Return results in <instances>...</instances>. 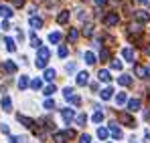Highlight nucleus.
<instances>
[{"instance_id": "nucleus-1", "label": "nucleus", "mask_w": 150, "mask_h": 143, "mask_svg": "<svg viewBox=\"0 0 150 143\" xmlns=\"http://www.w3.org/2000/svg\"><path fill=\"white\" fill-rule=\"evenodd\" d=\"M49 48L47 47H41L39 48V54H37V61H35V65H37V69H45L47 67V63H49Z\"/></svg>"}, {"instance_id": "nucleus-2", "label": "nucleus", "mask_w": 150, "mask_h": 143, "mask_svg": "<svg viewBox=\"0 0 150 143\" xmlns=\"http://www.w3.org/2000/svg\"><path fill=\"white\" fill-rule=\"evenodd\" d=\"M73 137H75V131H73V129H67V131H57V133L53 135L55 143H67V139H73Z\"/></svg>"}, {"instance_id": "nucleus-3", "label": "nucleus", "mask_w": 150, "mask_h": 143, "mask_svg": "<svg viewBox=\"0 0 150 143\" xmlns=\"http://www.w3.org/2000/svg\"><path fill=\"white\" fill-rule=\"evenodd\" d=\"M118 22H120L118 12H108V14L103 16V24H105V26H116Z\"/></svg>"}, {"instance_id": "nucleus-4", "label": "nucleus", "mask_w": 150, "mask_h": 143, "mask_svg": "<svg viewBox=\"0 0 150 143\" xmlns=\"http://www.w3.org/2000/svg\"><path fill=\"white\" fill-rule=\"evenodd\" d=\"M134 18H136L138 24H144V22L150 20V12H146V10H136V12H134Z\"/></svg>"}, {"instance_id": "nucleus-5", "label": "nucleus", "mask_w": 150, "mask_h": 143, "mask_svg": "<svg viewBox=\"0 0 150 143\" xmlns=\"http://www.w3.org/2000/svg\"><path fill=\"white\" fill-rule=\"evenodd\" d=\"M75 83H77L79 87H85V85L89 83V73H87V71H81L79 75H77V79H75Z\"/></svg>"}, {"instance_id": "nucleus-6", "label": "nucleus", "mask_w": 150, "mask_h": 143, "mask_svg": "<svg viewBox=\"0 0 150 143\" xmlns=\"http://www.w3.org/2000/svg\"><path fill=\"white\" fill-rule=\"evenodd\" d=\"M120 121L124 123L126 127H136V121H134V117L130 113H120Z\"/></svg>"}, {"instance_id": "nucleus-7", "label": "nucleus", "mask_w": 150, "mask_h": 143, "mask_svg": "<svg viewBox=\"0 0 150 143\" xmlns=\"http://www.w3.org/2000/svg\"><path fill=\"white\" fill-rule=\"evenodd\" d=\"M61 115H63L65 123H71V121L75 119V111L71 109V107H65V109H61Z\"/></svg>"}, {"instance_id": "nucleus-8", "label": "nucleus", "mask_w": 150, "mask_h": 143, "mask_svg": "<svg viewBox=\"0 0 150 143\" xmlns=\"http://www.w3.org/2000/svg\"><path fill=\"white\" fill-rule=\"evenodd\" d=\"M134 75H136L138 79H146V77H148V69L142 67V65H134Z\"/></svg>"}, {"instance_id": "nucleus-9", "label": "nucleus", "mask_w": 150, "mask_h": 143, "mask_svg": "<svg viewBox=\"0 0 150 143\" xmlns=\"http://www.w3.org/2000/svg\"><path fill=\"white\" fill-rule=\"evenodd\" d=\"M28 24H30V28L33 30H39V28H43V18H39V16H30L28 18Z\"/></svg>"}, {"instance_id": "nucleus-10", "label": "nucleus", "mask_w": 150, "mask_h": 143, "mask_svg": "<svg viewBox=\"0 0 150 143\" xmlns=\"http://www.w3.org/2000/svg\"><path fill=\"white\" fill-rule=\"evenodd\" d=\"M140 105H142L140 99H130L128 101V111L130 113H136V111H140Z\"/></svg>"}, {"instance_id": "nucleus-11", "label": "nucleus", "mask_w": 150, "mask_h": 143, "mask_svg": "<svg viewBox=\"0 0 150 143\" xmlns=\"http://www.w3.org/2000/svg\"><path fill=\"white\" fill-rule=\"evenodd\" d=\"M110 133H112V137L114 139H122V129L116 125V123H110V129H108Z\"/></svg>"}, {"instance_id": "nucleus-12", "label": "nucleus", "mask_w": 150, "mask_h": 143, "mask_svg": "<svg viewBox=\"0 0 150 143\" xmlns=\"http://www.w3.org/2000/svg\"><path fill=\"white\" fill-rule=\"evenodd\" d=\"M122 57H124L126 61H130V63H134V59H136V54H134V48H130V47L122 48Z\"/></svg>"}, {"instance_id": "nucleus-13", "label": "nucleus", "mask_w": 150, "mask_h": 143, "mask_svg": "<svg viewBox=\"0 0 150 143\" xmlns=\"http://www.w3.org/2000/svg\"><path fill=\"white\" fill-rule=\"evenodd\" d=\"M16 119L21 121L25 127H28V129H35V121L30 119V117H25V115H16Z\"/></svg>"}, {"instance_id": "nucleus-14", "label": "nucleus", "mask_w": 150, "mask_h": 143, "mask_svg": "<svg viewBox=\"0 0 150 143\" xmlns=\"http://www.w3.org/2000/svg\"><path fill=\"white\" fill-rule=\"evenodd\" d=\"M118 85L130 87V85H132V77H130V75H120V77H118Z\"/></svg>"}, {"instance_id": "nucleus-15", "label": "nucleus", "mask_w": 150, "mask_h": 143, "mask_svg": "<svg viewBox=\"0 0 150 143\" xmlns=\"http://www.w3.org/2000/svg\"><path fill=\"white\" fill-rule=\"evenodd\" d=\"M112 95H114V89H112V87H105V89H101V93H100L101 101H110V99H112Z\"/></svg>"}, {"instance_id": "nucleus-16", "label": "nucleus", "mask_w": 150, "mask_h": 143, "mask_svg": "<svg viewBox=\"0 0 150 143\" xmlns=\"http://www.w3.org/2000/svg\"><path fill=\"white\" fill-rule=\"evenodd\" d=\"M98 79H100L101 83H110V81H112V75H110V71H105V69H101V71L98 73Z\"/></svg>"}, {"instance_id": "nucleus-17", "label": "nucleus", "mask_w": 150, "mask_h": 143, "mask_svg": "<svg viewBox=\"0 0 150 143\" xmlns=\"http://www.w3.org/2000/svg\"><path fill=\"white\" fill-rule=\"evenodd\" d=\"M57 22H59V24L69 22V10H61V12L57 14Z\"/></svg>"}, {"instance_id": "nucleus-18", "label": "nucleus", "mask_w": 150, "mask_h": 143, "mask_svg": "<svg viewBox=\"0 0 150 143\" xmlns=\"http://www.w3.org/2000/svg\"><path fill=\"white\" fill-rule=\"evenodd\" d=\"M2 69H4L6 73H10V75H12V73H16V65H14L12 61H4V63H2Z\"/></svg>"}, {"instance_id": "nucleus-19", "label": "nucleus", "mask_w": 150, "mask_h": 143, "mask_svg": "<svg viewBox=\"0 0 150 143\" xmlns=\"http://www.w3.org/2000/svg\"><path fill=\"white\" fill-rule=\"evenodd\" d=\"M8 143H28V137H25V135H10Z\"/></svg>"}, {"instance_id": "nucleus-20", "label": "nucleus", "mask_w": 150, "mask_h": 143, "mask_svg": "<svg viewBox=\"0 0 150 143\" xmlns=\"http://www.w3.org/2000/svg\"><path fill=\"white\" fill-rule=\"evenodd\" d=\"M0 105H2V109H4L6 113L12 111V101H10V97H2V103H0Z\"/></svg>"}, {"instance_id": "nucleus-21", "label": "nucleus", "mask_w": 150, "mask_h": 143, "mask_svg": "<svg viewBox=\"0 0 150 143\" xmlns=\"http://www.w3.org/2000/svg\"><path fill=\"white\" fill-rule=\"evenodd\" d=\"M77 38H79V30H77V28H69L67 40H69V43H77Z\"/></svg>"}, {"instance_id": "nucleus-22", "label": "nucleus", "mask_w": 150, "mask_h": 143, "mask_svg": "<svg viewBox=\"0 0 150 143\" xmlns=\"http://www.w3.org/2000/svg\"><path fill=\"white\" fill-rule=\"evenodd\" d=\"M83 59H85V63H87V65H96V63H98V59H96V54H93L91 50H87V52L83 54Z\"/></svg>"}, {"instance_id": "nucleus-23", "label": "nucleus", "mask_w": 150, "mask_h": 143, "mask_svg": "<svg viewBox=\"0 0 150 143\" xmlns=\"http://www.w3.org/2000/svg\"><path fill=\"white\" fill-rule=\"evenodd\" d=\"M0 14H2L4 18H10V16H12V8H10V6H4V4H0Z\"/></svg>"}, {"instance_id": "nucleus-24", "label": "nucleus", "mask_w": 150, "mask_h": 143, "mask_svg": "<svg viewBox=\"0 0 150 143\" xmlns=\"http://www.w3.org/2000/svg\"><path fill=\"white\" fill-rule=\"evenodd\" d=\"M4 43H6V48H8L10 52H14V50H16V43H14L10 36H6V38H4Z\"/></svg>"}, {"instance_id": "nucleus-25", "label": "nucleus", "mask_w": 150, "mask_h": 143, "mask_svg": "<svg viewBox=\"0 0 150 143\" xmlns=\"http://www.w3.org/2000/svg\"><path fill=\"white\" fill-rule=\"evenodd\" d=\"M26 87H28V77H26V75H23V77L18 79V89H21V91H25Z\"/></svg>"}, {"instance_id": "nucleus-26", "label": "nucleus", "mask_w": 150, "mask_h": 143, "mask_svg": "<svg viewBox=\"0 0 150 143\" xmlns=\"http://www.w3.org/2000/svg\"><path fill=\"white\" fill-rule=\"evenodd\" d=\"M45 81H53L55 77H57V73H55V69H45Z\"/></svg>"}, {"instance_id": "nucleus-27", "label": "nucleus", "mask_w": 150, "mask_h": 143, "mask_svg": "<svg viewBox=\"0 0 150 143\" xmlns=\"http://www.w3.org/2000/svg\"><path fill=\"white\" fill-rule=\"evenodd\" d=\"M28 85H30V89H35V91H39V89L43 87V81H41V79H33V81H30Z\"/></svg>"}, {"instance_id": "nucleus-28", "label": "nucleus", "mask_w": 150, "mask_h": 143, "mask_svg": "<svg viewBox=\"0 0 150 143\" xmlns=\"http://www.w3.org/2000/svg\"><path fill=\"white\" fill-rule=\"evenodd\" d=\"M81 32H83L85 36H91V34H93V24H91V22H87L85 26H83V30H81Z\"/></svg>"}, {"instance_id": "nucleus-29", "label": "nucleus", "mask_w": 150, "mask_h": 143, "mask_svg": "<svg viewBox=\"0 0 150 143\" xmlns=\"http://www.w3.org/2000/svg\"><path fill=\"white\" fill-rule=\"evenodd\" d=\"M49 40L53 43V45L61 43V32H51V34H49Z\"/></svg>"}, {"instance_id": "nucleus-30", "label": "nucleus", "mask_w": 150, "mask_h": 143, "mask_svg": "<svg viewBox=\"0 0 150 143\" xmlns=\"http://www.w3.org/2000/svg\"><path fill=\"white\" fill-rule=\"evenodd\" d=\"M30 47H33V48H41V40L35 36V32L30 34Z\"/></svg>"}, {"instance_id": "nucleus-31", "label": "nucleus", "mask_w": 150, "mask_h": 143, "mask_svg": "<svg viewBox=\"0 0 150 143\" xmlns=\"http://www.w3.org/2000/svg\"><path fill=\"white\" fill-rule=\"evenodd\" d=\"M57 54H59L61 59H65V57L69 54V48L65 47V45H61V47H59V50H57Z\"/></svg>"}, {"instance_id": "nucleus-32", "label": "nucleus", "mask_w": 150, "mask_h": 143, "mask_svg": "<svg viewBox=\"0 0 150 143\" xmlns=\"http://www.w3.org/2000/svg\"><path fill=\"white\" fill-rule=\"evenodd\" d=\"M108 135H110V131H108L105 127H100V129H98V137H100V139H108Z\"/></svg>"}, {"instance_id": "nucleus-33", "label": "nucleus", "mask_w": 150, "mask_h": 143, "mask_svg": "<svg viewBox=\"0 0 150 143\" xmlns=\"http://www.w3.org/2000/svg\"><path fill=\"white\" fill-rule=\"evenodd\" d=\"M100 59H101V63L110 61V50H108V48H101V52H100Z\"/></svg>"}, {"instance_id": "nucleus-34", "label": "nucleus", "mask_w": 150, "mask_h": 143, "mask_svg": "<svg viewBox=\"0 0 150 143\" xmlns=\"http://www.w3.org/2000/svg\"><path fill=\"white\" fill-rule=\"evenodd\" d=\"M57 93V89H55V85H49V87H45V97H51Z\"/></svg>"}, {"instance_id": "nucleus-35", "label": "nucleus", "mask_w": 150, "mask_h": 143, "mask_svg": "<svg viewBox=\"0 0 150 143\" xmlns=\"http://www.w3.org/2000/svg\"><path fill=\"white\" fill-rule=\"evenodd\" d=\"M126 101H128L126 93H118V97H116V103H118V105H124Z\"/></svg>"}, {"instance_id": "nucleus-36", "label": "nucleus", "mask_w": 150, "mask_h": 143, "mask_svg": "<svg viewBox=\"0 0 150 143\" xmlns=\"http://www.w3.org/2000/svg\"><path fill=\"white\" fill-rule=\"evenodd\" d=\"M91 119H93V123H101V121H103V113H101V111H96Z\"/></svg>"}, {"instance_id": "nucleus-37", "label": "nucleus", "mask_w": 150, "mask_h": 143, "mask_svg": "<svg viewBox=\"0 0 150 143\" xmlns=\"http://www.w3.org/2000/svg\"><path fill=\"white\" fill-rule=\"evenodd\" d=\"M75 119H77V123H79V125H85V123H87V115H85V113H79Z\"/></svg>"}, {"instance_id": "nucleus-38", "label": "nucleus", "mask_w": 150, "mask_h": 143, "mask_svg": "<svg viewBox=\"0 0 150 143\" xmlns=\"http://www.w3.org/2000/svg\"><path fill=\"white\" fill-rule=\"evenodd\" d=\"M43 107H45V109H47V111H53V109H55V101H53V99H47V101H45V105H43Z\"/></svg>"}, {"instance_id": "nucleus-39", "label": "nucleus", "mask_w": 150, "mask_h": 143, "mask_svg": "<svg viewBox=\"0 0 150 143\" xmlns=\"http://www.w3.org/2000/svg\"><path fill=\"white\" fill-rule=\"evenodd\" d=\"M112 69H114V71H122V61L114 59V61H112Z\"/></svg>"}, {"instance_id": "nucleus-40", "label": "nucleus", "mask_w": 150, "mask_h": 143, "mask_svg": "<svg viewBox=\"0 0 150 143\" xmlns=\"http://www.w3.org/2000/svg\"><path fill=\"white\" fill-rule=\"evenodd\" d=\"M71 95H75V91L71 89V87H65V89H63V97H65V99H69Z\"/></svg>"}, {"instance_id": "nucleus-41", "label": "nucleus", "mask_w": 150, "mask_h": 143, "mask_svg": "<svg viewBox=\"0 0 150 143\" xmlns=\"http://www.w3.org/2000/svg\"><path fill=\"white\" fill-rule=\"evenodd\" d=\"M67 101H69L71 105H81V99H79V97H77V95H71V97H69V99H67Z\"/></svg>"}, {"instance_id": "nucleus-42", "label": "nucleus", "mask_w": 150, "mask_h": 143, "mask_svg": "<svg viewBox=\"0 0 150 143\" xmlns=\"http://www.w3.org/2000/svg\"><path fill=\"white\" fill-rule=\"evenodd\" d=\"M79 143H91V137H89L87 133H83V135L79 137Z\"/></svg>"}, {"instance_id": "nucleus-43", "label": "nucleus", "mask_w": 150, "mask_h": 143, "mask_svg": "<svg viewBox=\"0 0 150 143\" xmlns=\"http://www.w3.org/2000/svg\"><path fill=\"white\" fill-rule=\"evenodd\" d=\"M0 131H2V133H6V135L10 133V129H8V125H6V123H0Z\"/></svg>"}, {"instance_id": "nucleus-44", "label": "nucleus", "mask_w": 150, "mask_h": 143, "mask_svg": "<svg viewBox=\"0 0 150 143\" xmlns=\"http://www.w3.org/2000/svg\"><path fill=\"white\" fill-rule=\"evenodd\" d=\"M65 69H67V73H73L75 71V63H67V67H65Z\"/></svg>"}, {"instance_id": "nucleus-45", "label": "nucleus", "mask_w": 150, "mask_h": 143, "mask_svg": "<svg viewBox=\"0 0 150 143\" xmlns=\"http://www.w3.org/2000/svg\"><path fill=\"white\" fill-rule=\"evenodd\" d=\"M77 16L83 20V18H85V10H77Z\"/></svg>"}, {"instance_id": "nucleus-46", "label": "nucleus", "mask_w": 150, "mask_h": 143, "mask_svg": "<svg viewBox=\"0 0 150 143\" xmlns=\"http://www.w3.org/2000/svg\"><path fill=\"white\" fill-rule=\"evenodd\" d=\"M12 2H14V6H23L25 4V0H12Z\"/></svg>"}, {"instance_id": "nucleus-47", "label": "nucleus", "mask_w": 150, "mask_h": 143, "mask_svg": "<svg viewBox=\"0 0 150 143\" xmlns=\"http://www.w3.org/2000/svg\"><path fill=\"white\" fill-rule=\"evenodd\" d=\"M103 2H105V0H96V4H103Z\"/></svg>"}, {"instance_id": "nucleus-48", "label": "nucleus", "mask_w": 150, "mask_h": 143, "mask_svg": "<svg viewBox=\"0 0 150 143\" xmlns=\"http://www.w3.org/2000/svg\"><path fill=\"white\" fill-rule=\"evenodd\" d=\"M146 54H148V57H150V47H146Z\"/></svg>"}, {"instance_id": "nucleus-49", "label": "nucleus", "mask_w": 150, "mask_h": 143, "mask_svg": "<svg viewBox=\"0 0 150 143\" xmlns=\"http://www.w3.org/2000/svg\"><path fill=\"white\" fill-rule=\"evenodd\" d=\"M140 2H142V4H148V2H150V0H140Z\"/></svg>"}]
</instances>
